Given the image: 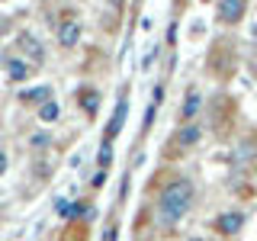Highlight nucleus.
I'll use <instances>...</instances> for the list:
<instances>
[{"instance_id": "1", "label": "nucleus", "mask_w": 257, "mask_h": 241, "mask_svg": "<svg viewBox=\"0 0 257 241\" xmlns=\"http://www.w3.org/2000/svg\"><path fill=\"white\" fill-rule=\"evenodd\" d=\"M190 206H193V183L190 180H174V183H167V187L161 190L158 215H161L164 225H174L190 212Z\"/></svg>"}, {"instance_id": "2", "label": "nucleus", "mask_w": 257, "mask_h": 241, "mask_svg": "<svg viewBox=\"0 0 257 241\" xmlns=\"http://www.w3.org/2000/svg\"><path fill=\"white\" fill-rule=\"evenodd\" d=\"M244 7L247 0H219V23H225V26L238 23L244 16Z\"/></svg>"}, {"instance_id": "3", "label": "nucleus", "mask_w": 257, "mask_h": 241, "mask_svg": "<svg viewBox=\"0 0 257 241\" xmlns=\"http://www.w3.org/2000/svg\"><path fill=\"white\" fill-rule=\"evenodd\" d=\"M125 112H128V100H125V96H119V103H116V112H112V119H109V129H106V142H112L119 132H122Z\"/></svg>"}, {"instance_id": "4", "label": "nucleus", "mask_w": 257, "mask_h": 241, "mask_svg": "<svg viewBox=\"0 0 257 241\" xmlns=\"http://www.w3.org/2000/svg\"><path fill=\"white\" fill-rule=\"evenodd\" d=\"M77 39H80V23H77V20H64L61 26H58V42H61L64 48H74Z\"/></svg>"}, {"instance_id": "5", "label": "nucleus", "mask_w": 257, "mask_h": 241, "mask_svg": "<svg viewBox=\"0 0 257 241\" xmlns=\"http://www.w3.org/2000/svg\"><path fill=\"white\" fill-rule=\"evenodd\" d=\"M215 225H219L222 235H238L241 225H244V215L241 212H222L219 219H215Z\"/></svg>"}, {"instance_id": "6", "label": "nucleus", "mask_w": 257, "mask_h": 241, "mask_svg": "<svg viewBox=\"0 0 257 241\" xmlns=\"http://www.w3.org/2000/svg\"><path fill=\"white\" fill-rule=\"evenodd\" d=\"M20 45H23V48L29 52V58L36 61V64H39V61H45V52H42V45H39V42H36L32 36H23V39H20Z\"/></svg>"}, {"instance_id": "7", "label": "nucleus", "mask_w": 257, "mask_h": 241, "mask_svg": "<svg viewBox=\"0 0 257 241\" xmlns=\"http://www.w3.org/2000/svg\"><path fill=\"white\" fill-rule=\"evenodd\" d=\"M7 71H10V77H13V80H26L29 64H26V61H20V58H10V61H7Z\"/></svg>"}, {"instance_id": "8", "label": "nucleus", "mask_w": 257, "mask_h": 241, "mask_svg": "<svg viewBox=\"0 0 257 241\" xmlns=\"http://www.w3.org/2000/svg\"><path fill=\"white\" fill-rule=\"evenodd\" d=\"M58 103L55 100H48V103H42V106H39V119H42V123H55V119H58Z\"/></svg>"}, {"instance_id": "9", "label": "nucleus", "mask_w": 257, "mask_h": 241, "mask_svg": "<svg viewBox=\"0 0 257 241\" xmlns=\"http://www.w3.org/2000/svg\"><path fill=\"white\" fill-rule=\"evenodd\" d=\"M196 109H199V93L193 90V93L187 96V103H183V112H180V116H183V123H190V119L196 116Z\"/></svg>"}, {"instance_id": "10", "label": "nucleus", "mask_w": 257, "mask_h": 241, "mask_svg": "<svg viewBox=\"0 0 257 241\" xmlns=\"http://www.w3.org/2000/svg\"><path fill=\"white\" fill-rule=\"evenodd\" d=\"M48 87H36V90H26L23 93V103H48Z\"/></svg>"}, {"instance_id": "11", "label": "nucleus", "mask_w": 257, "mask_h": 241, "mask_svg": "<svg viewBox=\"0 0 257 241\" xmlns=\"http://www.w3.org/2000/svg\"><path fill=\"white\" fill-rule=\"evenodd\" d=\"M177 142H180V145H196V142H199V129H196V126H187V129H180Z\"/></svg>"}, {"instance_id": "12", "label": "nucleus", "mask_w": 257, "mask_h": 241, "mask_svg": "<svg viewBox=\"0 0 257 241\" xmlns=\"http://www.w3.org/2000/svg\"><path fill=\"white\" fill-rule=\"evenodd\" d=\"M96 161H100V167H106L109 161H112V148H109V142H103V148H100V155H96Z\"/></svg>"}, {"instance_id": "13", "label": "nucleus", "mask_w": 257, "mask_h": 241, "mask_svg": "<svg viewBox=\"0 0 257 241\" xmlns=\"http://www.w3.org/2000/svg\"><path fill=\"white\" fill-rule=\"evenodd\" d=\"M84 106H87V112H93V109H96V93H93V90H87V93H84Z\"/></svg>"}, {"instance_id": "14", "label": "nucleus", "mask_w": 257, "mask_h": 241, "mask_svg": "<svg viewBox=\"0 0 257 241\" xmlns=\"http://www.w3.org/2000/svg\"><path fill=\"white\" fill-rule=\"evenodd\" d=\"M155 109H158V106H155V103H151V106H148V112H145V129H148L151 123H155Z\"/></svg>"}, {"instance_id": "15", "label": "nucleus", "mask_w": 257, "mask_h": 241, "mask_svg": "<svg viewBox=\"0 0 257 241\" xmlns=\"http://www.w3.org/2000/svg\"><path fill=\"white\" fill-rule=\"evenodd\" d=\"M71 212V206H68V199H58V215H68Z\"/></svg>"}, {"instance_id": "16", "label": "nucleus", "mask_w": 257, "mask_h": 241, "mask_svg": "<svg viewBox=\"0 0 257 241\" xmlns=\"http://www.w3.org/2000/svg\"><path fill=\"white\" fill-rule=\"evenodd\" d=\"M4 171H7V155L0 151V174H4Z\"/></svg>"}, {"instance_id": "17", "label": "nucleus", "mask_w": 257, "mask_h": 241, "mask_svg": "<svg viewBox=\"0 0 257 241\" xmlns=\"http://www.w3.org/2000/svg\"><path fill=\"white\" fill-rule=\"evenodd\" d=\"M251 36H254V39H257V23H254V26H251Z\"/></svg>"}, {"instance_id": "18", "label": "nucleus", "mask_w": 257, "mask_h": 241, "mask_svg": "<svg viewBox=\"0 0 257 241\" xmlns=\"http://www.w3.org/2000/svg\"><path fill=\"white\" fill-rule=\"evenodd\" d=\"M109 4H119V0H109Z\"/></svg>"}, {"instance_id": "19", "label": "nucleus", "mask_w": 257, "mask_h": 241, "mask_svg": "<svg viewBox=\"0 0 257 241\" xmlns=\"http://www.w3.org/2000/svg\"><path fill=\"white\" fill-rule=\"evenodd\" d=\"M190 241H199V238H190Z\"/></svg>"}]
</instances>
